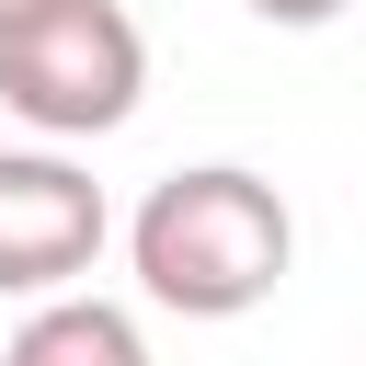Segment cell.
Wrapping results in <instances>:
<instances>
[{
	"label": "cell",
	"instance_id": "6da1fadb",
	"mask_svg": "<svg viewBox=\"0 0 366 366\" xmlns=\"http://www.w3.org/2000/svg\"><path fill=\"white\" fill-rule=\"evenodd\" d=\"M126 263L149 286V309H183V320H240L286 286L297 263V217L263 172L240 160H206V172H172L149 183V206L126 217Z\"/></svg>",
	"mask_w": 366,
	"mask_h": 366
},
{
	"label": "cell",
	"instance_id": "7a4b0ae2",
	"mask_svg": "<svg viewBox=\"0 0 366 366\" xmlns=\"http://www.w3.org/2000/svg\"><path fill=\"white\" fill-rule=\"evenodd\" d=\"M149 92V34L126 23V0H34L0 23V103L69 149V137H114Z\"/></svg>",
	"mask_w": 366,
	"mask_h": 366
},
{
	"label": "cell",
	"instance_id": "3957f363",
	"mask_svg": "<svg viewBox=\"0 0 366 366\" xmlns=\"http://www.w3.org/2000/svg\"><path fill=\"white\" fill-rule=\"evenodd\" d=\"M114 217L69 149H0V297H57L103 263Z\"/></svg>",
	"mask_w": 366,
	"mask_h": 366
},
{
	"label": "cell",
	"instance_id": "277c9868",
	"mask_svg": "<svg viewBox=\"0 0 366 366\" xmlns=\"http://www.w3.org/2000/svg\"><path fill=\"white\" fill-rule=\"evenodd\" d=\"M0 366H149V332H137L114 297L57 286V297H34V320L11 332V355H0Z\"/></svg>",
	"mask_w": 366,
	"mask_h": 366
},
{
	"label": "cell",
	"instance_id": "5b68a950",
	"mask_svg": "<svg viewBox=\"0 0 366 366\" xmlns=\"http://www.w3.org/2000/svg\"><path fill=\"white\" fill-rule=\"evenodd\" d=\"M240 11H263V23H286V34H309V23H343V0H240Z\"/></svg>",
	"mask_w": 366,
	"mask_h": 366
},
{
	"label": "cell",
	"instance_id": "8992f818",
	"mask_svg": "<svg viewBox=\"0 0 366 366\" xmlns=\"http://www.w3.org/2000/svg\"><path fill=\"white\" fill-rule=\"evenodd\" d=\"M11 11H34V0H0V23H11Z\"/></svg>",
	"mask_w": 366,
	"mask_h": 366
}]
</instances>
